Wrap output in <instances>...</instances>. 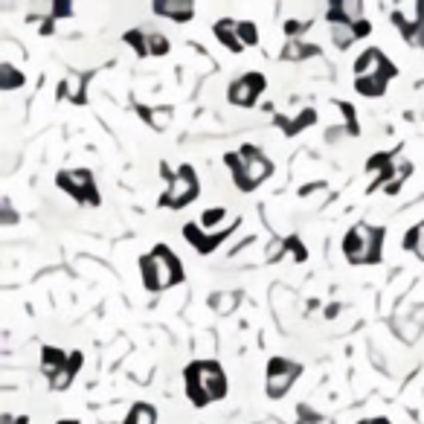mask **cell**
Masks as SVG:
<instances>
[{"label":"cell","instance_id":"obj_1","mask_svg":"<svg viewBox=\"0 0 424 424\" xmlns=\"http://www.w3.org/2000/svg\"><path fill=\"white\" fill-rule=\"evenodd\" d=\"M186 396L195 407H206L209 401H221L227 396V378L216 360H195L184 372Z\"/></svg>","mask_w":424,"mask_h":424},{"label":"cell","instance_id":"obj_2","mask_svg":"<svg viewBox=\"0 0 424 424\" xmlns=\"http://www.w3.org/2000/svg\"><path fill=\"white\" fill-rule=\"evenodd\" d=\"M140 270H143V285L148 291H166L184 279V267H180L177 256L163 245L140 259Z\"/></svg>","mask_w":424,"mask_h":424},{"label":"cell","instance_id":"obj_3","mask_svg":"<svg viewBox=\"0 0 424 424\" xmlns=\"http://www.w3.org/2000/svg\"><path fill=\"white\" fill-rule=\"evenodd\" d=\"M381 245H384V230L355 224L343 238V253L352 264H375L381 262Z\"/></svg>","mask_w":424,"mask_h":424},{"label":"cell","instance_id":"obj_4","mask_svg":"<svg viewBox=\"0 0 424 424\" xmlns=\"http://www.w3.org/2000/svg\"><path fill=\"white\" fill-rule=\"evenodd\" d=\"M238 157H241V166L233 172V177H235V186L241 189V192H253L264 177H270V172H274V163H270L259 148H253V145H245L238 151Z\"/></svg>","mask_w":424,"mask_h":424},{"label":"cell","instance_id":"obj_5","mask_svg":"<svg viewBox=\"0 0 424 424\" xmlns=\"http://www.w3.org/2000/svg\"><path fill=\"white\" fill-rule=\"evenodd\" d=\"M198 198V177L192 166H180L172 177V184L166 186V192L160 195V206L166 209H184L186 203H192Z\"/></svg>","mask_w":424,"mask_h":424},{"label":"cell","instance_id":"obj_6","mask_svg":"<svg viewBox=\"0 0 424 424\" xmlns=\"http://www.w3.org/2000/svg\"><path fill=\"white\" fill-rule=\"evenodd\" d=\"M58 186H62L67 195H73L79 203H90V206H99V192L94 184V174L87 169H76V172H58Z\"/></svg>","mask_w":424,"mask_h":424},{"label":"cell","instance_id":"obj_7","mask_svg":"<svg viewBox=\"0 0 424 424\" xmlns=\"http://www.w3.org/2000/svg\"><path fill=\"white\" fill-rule=\"evenodd\" d=\"M302 367L294 360H285V357H274L267 363V396L270 398H282L285 392L291 389V384L299 378Z\"/></svg>","mask_w":424,"mask_h":424},{"label":"cell","instance_id":"obj_8","mask_svg":"<svg viewBox=\"0 0 424 424\" xmlns=\"http://www.w3.org/2000/svg\"><path fill=\"white\" fill-rule=\"evenodd\" d=\"M264 76L262 73H245L241 79H235L230 87H227V99L233 105H241V108H250L256 105V99L264 94Z\"/></svg>","mask_w":424,"mask_h":424},{"label":"cell","instance_id":"obj_9","mask_svg":"<svg viewBox=\"0 0 424 424\" xmlns=\"http://www.w3.org/2000/svg\"><path fill=\"white\" fill-rule=\"evenodd\" d=\"M235 227H238V221H233V224H227V227H221L218 233H212V235H209V233L201 230V224H186V227H184V238L192 241L198 253H209V250H216Z\"/></svg>","mask_w":424,"mask_h":424},{"label":"cell","instance_id":"obj_10","mask_svg":"<svg viewBox=\"0 0 424 424\" xmlns=\"http://www.w3.org/2000/svg\"><path fill=\"white\" fill-rule=\"evenodd\" d=\"M375 73L396 76L398 70H396V65H392V62H386V55H384L381 50L369 47V50H363V52L357 55V62H355V79H360V76H375Z\"/></svg>","mask_w":424,"mask_h":424},{"label":"cell","instance_id":"obj_11","mask_svg":"<svg viewBox=\"0 0 424 424\" xmlns=\"http://www.w3.org/2000/svg\"><path fill=\"white\" fill-rule=\"evenodd\" d=\"M155 12L163 15V18L177 21V23H184V21H189L195 15V6L189 4V0H157Z\"/></svg>","mask_w":424,"mask_h":424},{"label":"cell","instance_id":"obj_12","mask_svg":"<svg viewBox=\"0 0 424 424\" xmlns=\"http://www.w3.org/2000/svg\"><path fill=\"white\" fill-rule=\"evenodd\" d=\"M82 363H84V355H82V352H73V355L67 357V363H65V369L58 372L55 378H50V386H52L55 392H62V389H67V386L73 384L76 372L82 369Z\"/></svg>","mask_w":424,"mask_h":424},{"label":"cell","instance_id":"obj_13","mask_svg":"<svg viewBox=\"0 0 424 424\" xmlns=\"http://www.w3.org/2000/svg\"><path fill=\"white\" fill-rule=\"evenodd\" d=\"M216 35H218V41L230 52H241V50H245V44H241V38H238V23H233L230 18H221L216 23Z\"/></svg>","mask_w":424,"mask_h":424},{"label":"cell","instance_id":"obj_14","mask_svg":"<svg viewBox=\"0 0 424 424\" xmlns=\"http://www.w3.org/2000/svg\"><path fill=\"white\" fill-rule=\"evenodd\" d=\"M65 363H67V355L62 349H55V346H44L41 349V372L47 378H55L58 372L65 369Z\"/></svg>","mask_w":424,"mask_h":424},{"label":"cell","instance_id":"obj_15","mask_svg":"<svg viewBox=\"0 0 424 424\" xmlns=\"http://www.w3.org/2000/svg\"><path fill=\"white\" fill-rule=\"evenodd\" d=\"M389 79H392L389 73L360 76V79H355V87H357V94H363V96H381L384 90H386V82H389Z\"/></svg>","mask_w":424,"mask_h":424},{"label":"cell","instance_id":"obj_16","mask_svg":"<svg viewBox=\"0 0 424 424\" xmlns=\"http://www.w3.org/2000/svg\"><path fill=\"white\" fill-rule=\"evenodd\" d=\"M58 99H73L76 105L84 102V76L70 73L62 84H58Z\"/></svg>","mask_w":424,"mask_h":424},{"label":"cell","instance_id":"obj_17","mask_svg":"<svg viewBox=\"0 0 424 424\" xmlns=\"http://www.w3.org/2000/svg\"><path fill=\"white\" fill-rule=\"evenodd\" d=\"M137 113H140L155 131H163V128H169V123H172V108H145V105H137Z\"/></svg>","mask_w":424,"mask_h":424},{"label":"cell","instance_id":"obj_18","mask_svg":"<svg viewBox=\"0 0 424 424\" xmlns=\"http://www.w3.org/2000/svg\"><path fill=\"white\" fill-rule=\"evenodd\" d=\"M314 123H317V111H311V108H308V111H302V113H296L291 123H288V119H282V116H277V125H282L288 137L299 134L302 128H308V125H314Z\"/></svg>","mask_w":424,"mask_h":424},{"label":"cell","instance_id":"obj_19","mask_svg":"<svg viewBox=\"0 0 424 424\" xmlns=\"http://www.w3.org/2000/svg\"><path fill=\"white\" fill-rule=\"evenodd\" d=\"M311 55H320V47L317 44H302L299 38L296 41H288L285 50H282V58L285 62H306Z\"/></svg>","mask_w":424,"mask_h":424},{"label":"cell","instance_id":"obj_20","mask_svg":"<svg viewBox=\"0 0 424 424\" xmlns=\"http://www.w3.org/2000/svg\"><path fill=\"white\" fill-rule=\"evenodd\" d=\"M331 41H335L340 50H346L352 41H357L355 23H331Z\"/></svg>","mask_w":424,"mask_h":424},{"label":"cell","instance_id":"obj_21","mask_svg":"<svg viewBox=\"0 0 424 424\" xmlns=\"http://www.w3.org/2000/svg\"><path fill=\"white\" fill-rule=\"evenodd\" d=\"M155 421H157V413L148 404H134L128 418H125V424H155Z\"/></svg>","mask_w":424,"mask_h":424},{"label":"cell","instance_id":"obj_22","mask_svg":"<svg viewBox=\"0 0 424 424\" xmlns=\"http://www.w3.org/2000/svg\"><path fill=\"white\" fill-rule=\"evenodd\" d=\"M392 160H396V155H389V151H384V155H372V157L367 160V172H369V174L375 172V174L381 177L384 172H389L392 166H396Z\"/></svg>","mask_w":424,"mask_h":424},{"label":"cell","instance_id":"obj_23","mask_svg":"<svg viewBox=\"0 0 424 424\" xmlns=\"http://www.w3.org/2000/svg\"><path fill=\"white\" fill-rule=\"evenodd\" d=\"M21 84H23V73H18L12 65L0 67V87H4V90H15V87H21Z\"/></svg>","mask_w":424,"mask_h":424},{"label":"cell","instance_id":"obj_24","mask_svg":"<svg viewBox=\"0 0 424 424\" xmlns=\"http://www.w3.org/2000/svg\"><path fill=\"white\" fill-rule=\"evenodd\" d=\"M238 38H241V44H245V47L259 44V29H256V23H253V21H238Z\"/></svg>","mask_w":424,"mask_h":424},{"label":"cell","instance_id":"obj_25","mask_svg":"<svg viewBox=\"0 0 424 424\" xmlns=\"http://www.w3.org/2000/svg\"><path fill=\"white\" fill-rule=\"evenodd\" d=\"M125 41L134 47V52L143 58V55H151L148 52V35H143L140 29H131V33H125Z\"/></svg>","mask_w":424,"mask_h":424},{"label":"cell","instance_id":"obj_26","mask_svg":"<svg viewBox=\"0 0 424 424\" xmlns=\"http://www.w3.org/2000/svg\"><path fill=\"white\" fill-rule=\"evenodd\" d=\"M209 306L216 308L218 314H230L235 308V294H216V296L209 299Z\"/></svg>","mask_w":424,"mask_h":424},{"label":"cell","instance_id":"obj_27","mask_svg":"<svg viewBox=\"0 0 424 424\" xmlns=\"http://www.w3.org/2000/svg\"><path fill=\"white\" fill-rule=\"evenodd\" d=\"M224 218H227V209H224V206H216V209H206L203 216H201V227H206V230H209V227H216V224H221Z\"/></svg>","mask_w":424,"mask_h":424},{"label":"cell","instance_id":"obj_28","mask_svg":"<svg viewBox=\"0 0 424 424\" xmlns=\"http://www.w3.org/2000/svg\"><path fill=\"white\" fill-rule=\"evenodd\" d=\"M148 52L151 55H166L169 52V38L160 35V33H151L148 35Z\"/></svg>","mask_w":424,"mask_h":424},{"label":"cell","instance_id":"obj_29","mask_svg":"<svg viewBox=\"0 0 424 424\" xmlns=\"http://www.w3.org/2000/svg\"><path fill=\"white\" fill-rule=\"evenodd\" d=\"M337 108H340L343 116H346V131H349L352 137H357V134H360V125H357V119H355V108H352L349 102H337Z\"/></svg>","mask_w":424,"mask_h":424},{"label":"cell","instance_id":"obj_30","mask_svg":"<svg viewBox=\"0 0 424 424\" xmlns=\"http://www.w3.org/2000/svg\"><path fill=\"white\" fill-rule=\"evenodd\" d=\"M421 247V224H415V227H410L407 230V235H404V250H418Z\"/></svg>","mask_w":424,"mask_h":424},{"label":"cell","instance_id":"obj_31","mask_svg":"<svg viewBox=\"0 0 424 424\" xmlns=\"http://www.w3.org/2000/svg\"><path fill=\"white\" fill-rule=\"evenodd\" d=\"M285 247L294 253V259L296 262H306V256H308V250H306V245H302V241L296 238V235H291L288 241H285Z\"/></svg>","mask_w":424,"mask_h":424},{"label":"cell","instance_id":"obj_32","mask_svg":"<svg viewBox=\"0 0 424 424\" xmlns=\"http://www.w3.org/2000/svg\"><path fill=\"white\" fill-rule=\"evenodd\" d=\"M308 26H311L308 21H288V23H285V35H288V41H296V35H302Z\"/></svg>","mask_w":424,"mask_h":424},{"label":"cell","instance_id":"obj_33","mask_svg":"<svg viewBox=\"0 0 424 424\" xmlns=\"http://www.w3.org/2000/svg\"><path fill=\"white\" fill-rule=\"evenodd\" d=\"M288 253V247H285V241H270V247H267V262H277V259H282Z\"/></svg>","mask_w":424,"mask_h":424},{"label":"cell","instance_id":"obj_34","mask_svg":"<svg viewBox=\"0 0 424 424\" xmlns=\"http://www.w3.org/2000/svg\"><path fill=\"white\" fill-rule=\"evenodd\" d=\"M50 12H52L50 18H67V15H73V6L70 4H55Z\"/></svg>","mask_w":424,"mask_h":424},{"label":"cell","instance_id":"obj_35","mask_svg":"<svg viewBox=\"0 0 424 424\" xmlns=\"http://www.w3.org/2000/svg\"><path fill=\"white\" fill-rule=\"evenodd\" d=\"M15 221H18V216L12 212V203L4 201V224H15Z\"/></svg>","mask_w":424,"mask_h":424},{"label":"cell","instance_id":"obj_36","mask_svg":"<svg viewBox=\"0 0 424 424\" xmlns=\"http://www.w3.org/2000/svg\"><path fill=\"white\" fill-rule=\"evenodd\" d=\"M55 33V18H44L41 21V35H52Z\"/></svg>","mask_w":424,"mask_h":424},{"label":"cell","instance_id":"obj_37","mask_svg":"<svg viewBox=\"0 0 424 424\" xmlns=\"http://www.w3.org/2000/svg\"><path fill=\"white\" fill-rule=\"evenodd\" d=\"M0 424H18V415H9V413H6L4 418H0Z\"/></svg>","mask_w":424,"mask_h":424},{"label":"cell","instance_id":"obj_38","mask_svg":"<svg viewBox=\"0 0 424 424\" xmlns=\"http://www.w3.org/2000/svg\"><path fill=\"white\" fill-rule=\"evenodd\" d=\"M360 424H389L386 418H372V421H360Z\"/></svg>","mask_w":424,"mask_h":424},{"label":"cell","instance_id":"obj_39","mask_svg":"<svg viewBox=\"0 0 424 424\" xmlns=\"http://www.w3.org/2000/svg\"><path fill=\"white\" fill-rule=\"evenodd\" d=\"M58 424H79V421H76V418H70V421L65 418V421H58Z\"/></svg>","mask_w":424,"mask_h":424},{"label":"cell","instance_id":"obj_40","mask_svg":"<svg viewBox=\"0 0 424 424\" xmlns=\"http://www.w3.org/2000/svg\"><path fill=\"white\" fill-rule=\"evenodd\" d=\"M421 245H424V221H421Z\"/></svg>","mask_w":424,"mask_h":424}]
</instances>
